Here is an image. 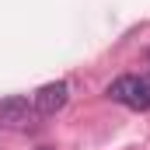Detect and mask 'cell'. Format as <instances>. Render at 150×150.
<instances>
[{
  "label": "cell",
  "mask_w": 150,
  "mask_h": 150,
  "mask_svg": "<svg viewBox=\"0 0 150 150\" xmlns=\"http://www.w3.org/2000/svg\"><path fill=\"white\" fill-rule=\"evenodd\" d=\"M108 98L119 101V105H126V108L143 112V108H150V77H133V74L119 77L108 87Z\"/></svg>",
  "instance_id": "1"
},
{
  "label": "cell",
  "mask_w": 150,
  "mask_h": 150,
  "mask_svg": "<svg viewBox=\"0 0 150 150\" xmlns=\"http://www.w3.org/2000/svg\"><path fill=\"white\" fill-rule=\"evenodd\" d=\"M67 101H70V84H67V80H49V84H42L35 91V98H32L35 115H56Z\"/></svg>",
  "instance_id": "2"
},
{
  "label": "cell",
  "mask_w": 150,
  "mask_h": 150,
  "mask_svg": "<svg viewBox=\"0 0 150 150\" xmlns=\"http://www.w3.org/2000/svg\"><path fill=\"white\" fill-rule=\"evenodd\" d=\"M32 115H35V105L28 98L14 94V98L0 101V129H25L32 122Z\"/></svg>",
  "instance_id": "3"
},
{
  "label": "cell",
  "mask_w": 150,
  "mask_h": 150,
  "mask_svg": "<svg viewBox=\"0 0 150 150\" xmlns=\"http://www.w3.org/2000/svg\"><path fill=\"white\" fill-rule=\"evenodd\" d=\"M38 150H52V147H38Z\"/></svg>",
  "instance_id": "4"
}]
</instances>
